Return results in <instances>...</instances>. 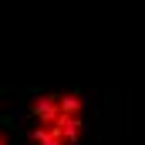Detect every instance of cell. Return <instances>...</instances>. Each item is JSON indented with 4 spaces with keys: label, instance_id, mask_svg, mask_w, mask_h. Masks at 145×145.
I'll return each mask as SVG.
<instances>
[{
    "label": "cell",
    "instance_id": "6da1fadb",
    "mask_svg": "<svg viewBox=\"0 0 145 145\" xmlns=\"http://www.w3.org/2000/svg\"><path fill=\"white\" fill-rule=\"evenodd\" d=\"M31 145H78L84 132V95L44 91L27 105Z\"/></svg>",
    "mask_w": 145,
    "mask_h": 145
},
{
    "label": "cell",
    "instance_id": "7a4b0ae2",
    "mask_svg": "<svg viewBox=\"0 0 145 145\" xmlns=\"http://www.w3.org/2000/svg\"><path fill=\"white\" fill-rule=\"evenodd\" d=\"M0 145H10V138H7V135H3V132H0Z\"/></svg>",
    "mask_w": 145,
    "mask_h": 145
}]
</instances>
